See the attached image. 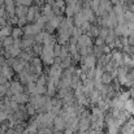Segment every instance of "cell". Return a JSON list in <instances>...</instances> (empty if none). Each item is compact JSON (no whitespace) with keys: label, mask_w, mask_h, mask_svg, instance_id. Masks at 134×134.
I'll return each mask as SVG.
<instances>
[{"label":"cell","mask_w":134,"mask_h":134,"mask_svg":"<svg viewBox=\"0 0 134 134\" xmlns=\"http://www.w3.org/2000/svg\"><path fill=\"white\" fill-rule=\"evenodd\" d=\"M91 46V38L87 34H83V35H80L78 37V48L81 47H90Z\"/></svg>","instance_id":"1"},{"label":"cell","mask_w":134,"mask_h":134,"mask_svg":"<svg viewBox=\"0 0 134 134\" xmlns=\"http://www.w3.org/2000/svg\"><path fill=\"white\" fill-rule=\"evenodd\" d=\"M133 134H134V133H133Z\"/></svg>","instance_id":"10"},{"label":"cell","mask_w":134,"mask_h":134,"mask_svg":"<svg viewBox=\"0 0 134 134\" xmlns=\"http://www.w3.org/2000/svg\"><path fill=\"white\" fill-rule=\"evenodd\" d=\"M112 80H113V77L111 76V73H108V72H104V73H103V76H102V83L109 85V83L112 82Z\"/></svg>","instance_id":"3"},{"label":"cell","mask_w":134,"mask_h":134,"mask_svg":"<svg viewBox=\"0 0 134 134\" xmlns=\"http://www.w3.org/2000/svg\"><path fill=\"white\" fill-rule=\"evenodd\" d=\"M83 64L87 68H90V69H95V66H96V57L94 55H87L85 57V63Z\"/></svg>","instance_id":"2"},{"label":"cell","mask_w":134,"mask_h":134,"mask_svg":"<svg viewBox=\"0 0 134 134\" xmlns=\"http://www.w3.org/2000/svg\"><path fill=\"white\" fill-rule=\"evenodd\" d=\"M129 95H130V98H133L134 99V86H132V87H129Z\"/></svg>","instance_id":"7"},{"label":"cell","mask_w":134,"mask_h":134,"mask_svg":"<svg viewBox=\"0 0 134 134\" xmlns=\"http://www.w3.org/2000/svg\"><path fill=\"white\" fill-rule=\"evenodd\" d=\"M13 91H21V87H20V85H17V83H13Z\"/></svg>","instance_id":"8"},{"label":"cell","mask_w":134,"mask_h":134,"mask_svg":"<svg viewBox=\"0 0 134 134\" xmlns=\"http://www.w3.org/2000/svg\"><path fill=\"white\" fill-rule=\"evenodd\" d=\"M12 43H13V41L10 39V38H7V39H4V46L8 48V47H10L12 46Z\"/></svg>","instance_id":"5"},{"label":"cell","mask_w":134,"mask_h":134,"mask_svg":"<svg viewBox=\"0 0 134 134\" xmlns=\"http://www.w3.org/2000/svg\"><path fill=\"white\" fill-rule=\"evenodd\" d=\"M133 107H134V99L133 98H129L128 100H125V102H124V109H125V111L130 112Z\"/></svg>","instance_id":"4"},{"label":"cell","mask_w":134,"mask_h":134,"mask_svg":"<svg viewBox=\"0 0 134 134\" xmlns=\"http://www.w3.org/2000/svg\"><path fill=\"white\" fill-rule=\"evenodd\" d=\"M21 34H22V31H21L20 29H14V30H13V35H14L16 38H17V37H20Z\"/></svg>","instance_id":"6"},{"label":"cell","mask_w":134,"mask_h":134,"mask_svg":"<svg viewBox=\"0 0 134 134\" xmlns=\"http://www.w3.org/2000/svg\"><path fill=\"white\" fill-rule=\"evenodd\" d=\"M1 13H3V9H0V14H1Z\"/></svg>","instance_id":"9"}]
</instances>
